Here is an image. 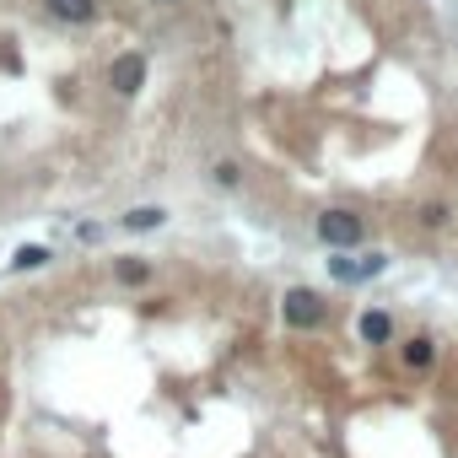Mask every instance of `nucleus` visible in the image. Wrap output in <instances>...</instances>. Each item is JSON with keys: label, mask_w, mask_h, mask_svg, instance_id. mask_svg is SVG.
I'll return each mask as SVG.
<instances>
[{"label": "nucleus", "mask_w": 458, "mask_h": 458, "mask_svg": "<svg viewBox=\"0 0 458 458\" xmlns=\"http://www.w3.org/2000/svg\"><path fill=\"white\" fill-rule=\"evenodd\" d=\"M146 276H151V265H146V259H124V265H119V281H130V286H135V281H146Z\"/></svg>", "instance_id": "9"}, {"label": "nucleus", "mask_w": 458, "mask_h": 458, "mask_svg": "<svg viewBox=\"0 0 458 458\" xmlns=\"http://www.w3.org/2000/svg\"><path fill=\"white\" fill-rule=\"evenodd\" d=\"M318 238H324L329 249H356V243H361V216H351V210H324V216H318Z\"/></svg>", "instance_id": "2"}, {"label": "nucleus", "mask_w": 458, "mask_h": 458, "mask_svg": "<svg viewBox=\"0 0 458 458\" xmlns=\"http://www.w3.org/2000/svg\"><path fill=\"white\" fill-rule=\"evenodd\" d=\"M49 265V249L44 243H28V249H17V259H12V270H44Z\"/></svg>", "instance_id": "8"}, {"label": "nucleus", "mask_w": 458, "mask_h": 458, "mask_svg": "<svg viewBox=\"0 0 458 458\" xmlns=\"http://www.w3.org/2000/svg\"><path fill=\"white\" fill-rule=\"evenodd\" d=\"M44 6H49V17H60V22H92L98 17V0H44Z\"/></svg>", "instance_id": "5"}, {"label": "nucleus", "mask_w": 458, "mask_h": 458, "mask_svg": "<svg viewBox=\"0 0 458 458\" xmlns=\"http://www.w3.org/2000/svg\"><path fill=\"white\" fill-rule=\"evenodd\" d=\"M356 329H361V340H367V345H388V340H394V318H388L383 308H367Z\"/></svg>", "instance_id": "4"}, {"label": "nucleus", "mask_w": 458, "mask_h": 458, "mask_svg": "<svg viewBox=\"0 0 458 458\" xmlns=\"http://www.w3.org/2000/svg\"><path fill=\"white\" fill-rule=\"evenodd\" d=\"M108 81H114V92L135 98V92H140V81H146V60H140V55H119V60H114V71H108Z\"/></svg>", "instance_id": "3"}, {"label": "nucleus", "mask_w": 458, "mask_h": 458, "mask_svg": "<svg viewBox=\"0 0 458 458\" xmlns=\"http://www.w3.org/2000/svg\"><path fill=\"white\" fill-rule=\"evenodd\" d=\"M431 356H437V351H431V340H426V335H415V340H404V367H415V372H426V367H431Z\"/></svg>", "instance_id": "7"}, {"label": "nucleus", "mask_w": 458, "mask_h": 458, "mask_svg": "<svg viewBox=\"0 0 458 458\" xmlns=\"http://www.w3.org/2000/svg\"><path fill=\"white\" fill-rule=\"evenodd\" d=\"M162 221H167V210H162V205H135V210L124 216V226H130V233H157Z\"/></svg>", "instance_id": "6"}, {"label": "nucleus", "mask_w": 458, "mask_h": 458, "mask_svg": "<svg viewBox=\"0 0 458 458\" xmlns=\"http://www.w3.org/2000/svg\"><path fill=\"white\" fill-rule=\"evenodd\" d=\"M281 313H286V324H292V329H318L329 308H324V297H318V292L292 286V292H286V302H281Z\"/></svg>", "instance_id": "1"}]
</instances>
